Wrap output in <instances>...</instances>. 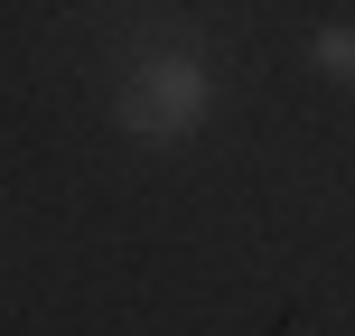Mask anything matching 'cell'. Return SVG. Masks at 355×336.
<instances>
[{"mask_svg":"<svg viewBox=\"0 0 355 336\" xmlns=\"http://www.w3.org/2000/svg\"><path fill=\"white\" fill-rule=\"evenodd\" d=\"M206 112H215L206 66H196L187 47H150L141 66H131V85H122V103H112V122H122L141 150H178V141H196V131H206Z\"/></svg>","mask_w":355,"mask_h":336,"instance_id":"obj_1","label":"cell"},{"mask_svg":"<svg viewBox=\"0 0 355 336\" xmlns=\"http://www.w3.org/2000/svg\"><path fill=\"white\" fill-rule=\"evenodd\" d=\"M309 56H318V75H355V28H318Z\"/></svg>","mask_w":355,"mask_h":336,"instance_id":"obj_2","label":"cell"}]
</instances>
